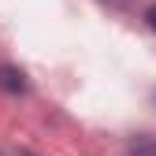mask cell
<instances>
[{
  "instance_id": "7a4b0ae2",
  "label": "cell",
  "mask_w": 156,
  "mask_h": 156,
  "mask_svg": "<svg viewBox=\"0 0 156 156\" xmlns=\"http://www.w3.org/2000/svg\"><path fill=\"white\" fill-rule=\"evenodd\" d=\"M145 23L156 30V4H149V8H145Z\"/></svg>"
},
{
  "instance_id": "6da1fadb",
  "label": "cell",
  "mask_w": 156,
  "mask_h": 156,
  "mask_svg": "<svg viewBox=\"0 0 156 156\" xmlns=\"http://www.w3.org/2000/svg\"><path fill=\"white\" fill-rule=\"evenodd\" d=\"M0 93H11V97L26 93V74L11 63H0Z\"/></svg>"
}]
</instances>
